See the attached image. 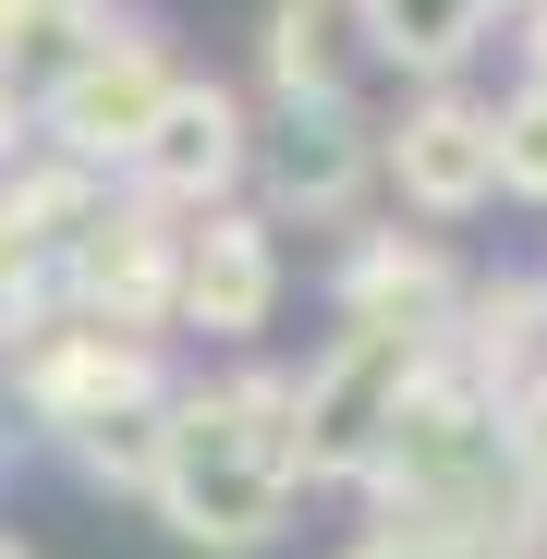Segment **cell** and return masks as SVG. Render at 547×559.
Listing matches in <instances>:
<instances>
[{
    "label": "cell",
    "instance_id": "4",
    "mask_svg": "<svg viewBox=\"0 0 547 559\" xmlns=\"http://www.w3.org/2000/svg\"><path fill=\"white\" fill-rule=\"evenodd\" d=\"M134 158H146V182H158V195H219V182L243 170V110L219 98V85H170Z\"/></svg>",
    "mask_w": 547,
    "mask_h": 559
},
{
    "label": "cell",
    "instance_id": "2",
    "mask_svg": "<svg viewBox=\"0 0 547 559\" xmlns=\"http://www.w3.org/2000/svg\"><path fill=\"white\" fill-rule=\"evenodd\" d=\"M170 85H182V73H170L146 37H110V49H85V61L49 85V134H61V146H85V158L146 146V122H158Z\"/></svg>",
    "mask_w": 547,
    "mask_h": 559
},
{
    "label": "cell",
    "instance_id": "11",
    "mask_svg": "<svg viewBox=\"0 0 547 559\" xmlns=\"http://www.w3.org/2000/svg\"><path fill=\"white\" fill-rule=\"evenodd\" d=\"M0 559H25V547H13V535H0Z\"/></svg>",
    "mask_w": 547,
    "mask_h": 559
},
{
    "label": "cell",
    "instance_id": "7",
    "mask_svg": "<svg viewBox=\"0 0 547 559\" xmlns=\"http://www.w3.org/2000/svg\"><path fill=\"white\" fill-rule=\"evenodd\" d=\"M487 13H499V0H365L378 49H390V61H426V73H450V61H463Z\"/></svg>",
    "mask_w": 547,
    "mask_h": 559
},
{
    "label": "cell",
    "instance_id": "12",
    "mask_svg": "<svg viewBox=\"0 0 547 559\" xmlns=\"http://www.w3.org/2000/svg\"><path fill=\"white\" fill-rule=\"evenodd\" d=\"M0 122H13V98H0Z\"/></svg>",
    "mask_w": 547,
    "mask_h": 559
},
{
    "label": "cell",
    "instance_id": "9",
    "mask_svg": "<svg viewBox=\"0 0 547 559\" xmlns=\"http://www.w3.org/2000/svg\"><path fill=\"white\" fill-rule=\"evenodd\" d=\"M499 462H511V475H523V487L547 499V378H535V390L511 402V426H499Z\"/></svg>",
    "mask_w": 547,
    "mask_h": 559
},
{
    "label": "cell",
    "instance_id": "5",
    "mask_svg": "<svg viewBox=\"0 0 547 559\" xmlns=\"http://www.w3.org/2000/svg\"><path fill=\"white\" fill-rule=\"evenodd\" d=\"M267 293H281V267H267V231L255 219H219L195 255H182V305H195L207 329H231V341L267 317Z\"/></svg>",
    "mask_w": 547,
    "mask_h": 559
},
{
    "label": "cell",
    "instance_id": "1",
    "mask_svg": "<svg viewBox=\"0 0 547 559\" xmlns=\"http://www.w3.org/2000/svg\"><path fill=\"white\" fill-rule=\"evenodd\" d=\"M293 475H305L293 390H281V378H243V390L182 402V414L158 426V475H146V487H158V511L195 535V547H255L267 523H281Z\"/></svg>",
    "mask_w": 547,
    "mask_h": 559
},
{
    "label": "cell",
    "instance_id": "6",
    "mask_svg": "<svg viewBox=\"0 0 547 559\" xmlns=\"http://www.w3.org/2000/svg\"><path fill=\"white\" fill-rule=\"evenodd\" d=\"M353 170H365L353 110H341V98H293V122H281V182L329 207V195H353Z\"/></svg>",
    "mask_w": 547,
    "mask_h": 559
},
{
    "label": "cell",
    "instance_id": "10",
    "mask_svg": "<svg viewBox=\"0 0 547 559\" xmlns=\"http://www.w3.org/2000/svg\"><path fill=\"white\" fill-rule=\"evenodd\" d=\"M365 559H402V547H365ZM414 559H426V547H414Z\"/></svg>",
    "mask_w": 547,
    "mask_h": 559
},
{
    "label": "cell",
    "instance_id": "8",
    "mask_svg": "<svg viewBox=\"0 0 547 559\" xmlns=\"http://www.w3.org/2000/svg\"><path fill=\"white\" fill-rule=\"evenodd\" d=\"M499 182H523V195H547V85L523 110H499Z\"/></svg>",
    "mask_w": 547,
    "mask_h": 559
},
{
    "label": "cell",
    "instance_id": "3",
    "mask_svg": "<svg viewBox=\"0 0 547 559\" xmlns=\"http://www.w3.org/2000/svg\"><path fill=\"white\" fill-rule=\"evenodd\" d=\"M390 170H402V195L438 207V219H463L487 182H499V122L463 110V98H426L402 134H390Z\"/></svg>",
    "mask_w": 547,
    "mask_h": 559
}]
</instances>
